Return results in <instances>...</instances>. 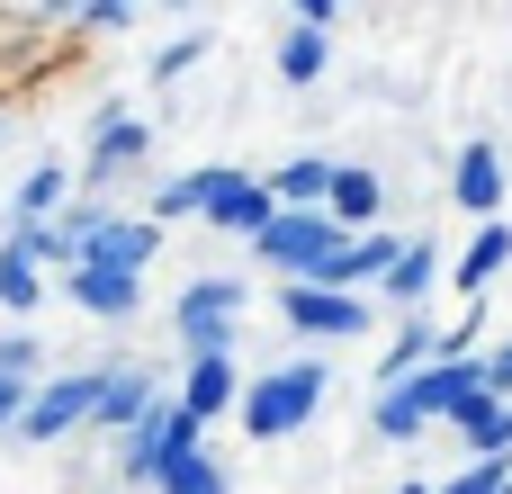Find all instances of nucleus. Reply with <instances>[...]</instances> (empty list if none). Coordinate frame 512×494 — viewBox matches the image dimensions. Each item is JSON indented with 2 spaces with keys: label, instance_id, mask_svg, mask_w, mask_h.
<instances>
[{
  "label": "nucleus",
  "instance_id": "36",
  "mask_svg": "<svg viewBox=\"0 0 512 494\" xmlns=\"http://www.w3.org/2000/svg\"><path fill=\"white\" fill-rule=\"evenodd\" d=\"M0 135H9V108H0Z\"/></svg>",
  "mask_w": 512,
  "mask_h": 494
},
{
  "label": "nucleus",
  "instance_id": "31",
  "mask_svg": "<svg viewBox=\"0 0 512 494\" xmlns=\"http://www.w3.org/2000/svg\"><path fill=\"white\" fill-rule=\"evenodd\" d=\"M81 27L90 36H117V27H135V0H81Z\"/></svg>",
  "mask_w": 512,
  "mask_h": 494
},
{
  "label": "nucleus",
  "instance_id": "33",
  "mask_svg": "<svg viewBox=\"0 0 512 494\" xmlns=\"http://www.w3.org/2000/svg\"><path fill=\"white\" fill-rule=\"evenodd\" d=\"M486 396H512V342L495 351V360H486Z\"/></svg>",
  "mask_w": 512,
  "mask_h": 494
},
{
  "label": "nucleus",
  "instance_id": "23",
  "mask_svg": "<svg viewBox=\"0 0 512 494\" xmlns=\"http://www.w3.org/2000/svg\"><path fill=\"white\" fill-rule=\"evenodd\" d=\"M72 189H81V171H72V162H36V171L18 180V216H54Z\"/></svg>",
  "mask_w": 512,
  "mask_h": 494
},
{
  "label": "nucleus",
  "instance_id": "26",
  "mask_svg": "<svg viewBox=\"0 0 512 494\" xmlns=\"http://www.w3.org/2000/svg\"><path fill=\"white\" fill-rule=\"evenodd\" d=\"M207 180H216V162H207V171H180V180H162V189H153V216H162V225L198 216V207H207Z\"/></svg>",
  "mask_w": 512,
  "mask_h": 494
},
{
  "label": "nucleus",
  "instance_id": "27",
  "mask_svg": "<svg viewBox=\"0 0 512 494\" xmlns=\"http://www.w3.org/2000/svg\"><path fill=\"white\" fill-rule=\"evenodd\" d=\"M369 423H378V441H423V414H414L396 387H378V414H369Z\"/></svg>",
  "mask_w": 512,
  "mask_h": 494
},
{
  "label": "nucleus",
  "instance_id": "15",
  "mask_svg": "<svg viewBox=\"0 0 512 494\" xmlns=\"http://www.w3.org/2000/svg\"><path fill=\"white\" fill-rule=\"evenodd\" d=\"M153 396H162L153 369H126V360H117V369H99V405H90V423H99V432H126Z\"/></svg>",
  "mask_w": 512,
  "mask_h": 494
},
{
  "label": "nucleus",
  "instance_id": "22",
  "mask_svg": "<svg viewBox=\"0 0 512 494\" xmlns=\"http://www.w3.org/2000/svg\"><path fill=\"white\" fill-rule=\"evenodd\" d=\"M423 360H441V333L414 315V324H396V342H387V360H378V387H396V378H414Z\"/></svg>",
  "mask_w": 512,
  "mask_h": 494
},
{
  "label": "nucleus",
  "instance_id": "6",
  "mask_svg": "<svg viewBox=\"0 0 512 494\" xmlns=\"http://www.w3.org/2000/svg\"><path fill=\"white\" fill-rule=\"evenodd\" d=\"M144 162H153V126H144L135 108H99V117H90L81 180H90V189H108V180H126V171H144Z\"/></svg>",
  "mask_w": 512,
  "mask_h": 494
},
{
  "label": "nucleus",
  "instance_id": "5",
  "mask_svg": "<svg viewBox=\"0 0 512 494\" xmlns=\"http://www.w3.org/2000/svg\"><path fill=\"white\" fill-rule=\"evenodd\" d=\"M396 396H405L423 423H459V414L486 396V360H477V351H441V360H423V378H396Z\"/></svg>",
  "mask_w": 512,
  "mask_h": 494
},
{
  "label": "nucleus",
  "instance_id": "37",
  "mask_svg": "<svg viewBox=\"0 0 512 494\" xmlns=\"http://www.w3.org/2000/svg\"><path fill=\"white\" fill-rule=\"evenodd\" d=\"M504 494H512V486H504Z\"/></svg>",
  "mask_w": 512,
  "mask_h": 494
},
{
  "label": "nucleus",
  "instance_id": "16",
  "mask_svg": "<svg viewBox=\"0 0 512 494\" xmlns=\"http://www.w3.org/2000/svg\"><path fill=\"white\" fill-rule=\"evenodd\" d=\"M324 207L360 234V225H378V216H387V180H378L369 162H333V198H324Z\"/></svg>",
  "mask_w": 512,
  "mask_h": 494
},
{
  "label": "nucleus",
  "instance_id": "1",
  "mask_svg": "<svg viewBox=\"0 0 512 494\" xmlns=\"http://www.w3.org/2000/svg\"><path fill=\"white\" fill-rule=\"evenodd\" d=\"M315 405H324V360H288V369H270V378H243V432L252 441H288V432H306L315 423Z\"/></svg>",
  "mask_w": 512,
  "mask_h": 494
},
{
  "label": "nucleus",
  "instance_id": "4",
  "mask_svg": "<svg viewBox=\"0 0 512 494\" xmlns=\"http://www.w3.org/2000/svg\"><path fill=\"white\" fill-rule=\"evenodd\" d=\"M378 306H360V288H324V279H279V324L306 342H360Z\"/></svg>",
  "mask_w": 512,
  "mask_h": 494
},
{
  "label": "nucleus",
  "instance_id": "17",
  "mask_svg": "<svg viewBox=\"0 0 512 494\" xmlns=\"http://www.w3.org/2000/svg\"><path fill=\"white\" fill-rule=\"evenodd\" d=\"M432 279H441L432 234H405V252H396V270L378 279V297H387V306H423V297H432Z\"/></svg>",
  "mask_w": 512,
  "mask_h": 494
},
{
  "label": "nucleus",
  "instance_id": "35",
  "mask_svg": "<svg viewBox=\"0 0 512 494\" xmlns=\"http://www.w3.org/2000/svg\"><path fill=\"white\" fill-rule=\"evenodd\" d=\"M396 494H441V486H423V477H414V486H396Z\"/></svg>",
  "mask_w": 512,
  "mask_h": 494
},
{
  "label": "nucleus",
  "instance_id": "19",
  "mask_svg": "<svg viewBox=\"0 0 512 494\" xmlns=\"http://www.w3.org/2000/svg\"><path fill=\"white\" fill-rule=\"evenodd\" d=\"M270 198H279V207H324V198H333V162H324V153L279 162V171H270Z\"/></svg>",
  "mask_w": 512,
  "mask_h": 494
},
{
  "label": "nucleus",
  "instance_id": "12",
  "mask_svg": "<svg viewBox=\"0 0 512 494\" xmlns=\"http://www.w3.org/2000/svg\"><path fill=\"white\" fill-rule=\"evenodd\" d=\"M153 252H162V216H99L90 225V252L81 261H108V270H153Z\"/></svg>",
  "mask_w": 512,
  "mask_h": 494
},
{
  "label": "nucleus",
  "instance_id": "20",
  "mask_svg": "<svg viewBox=\"0 0 512 494\" xmlns=\"http://www.w3.org/2000/svg\"><path fill=\"white\" fill-rule=\"evenodd\" d=\"M459 432H468L477 459H512V396H477V405L459 414Z\"/></svg>",
  "mask_w": 512,
  "mask_h": 494
},
{
  "label": "nucleus",
  "instance_id": "11",
  "mask_svg": "<svg viewBox=\"0 0 512 494\" xmlns=\"http://www.w3.org/2000/svg\"><path fill=\"white\" fill-rule=\"evenodd\" d=\"M198 423H216V414H234L243 405V369H234V351H189V369H180V387H171Z\"/></svg>",
  "mask_w": 512,
  "mask_h": 494
},
{
  "label": "nucleus",
  "instance_id": "18",
  "mask_svg": "<svg viewBox=\"0 0 512 494\" xmlns=\"http://www.w3.org/2000/svg\"><path fill=\"white\" fill-rule=\"evenodd\" d=\"M504 261H512V225H504V216H477V234H468V252H459V288L486 297Z\"/></svg>",
  "mask_w": 512,
  "mask_h": 494
},
{
  "label": "nucleus",
  "instance_id": "9",
  "mask_svg": "<svg viewBox=\"0 0 512 494\" xmlns=\"http://www.w3.org/2000/svg\"><path fill=\"white\" fill-rule=\"evenodd\" d=\"M270 207H279V198H270V180H252V171L216 162V180H207V207H198V216H207V234H243V243H252V234L270 225Z\"/></svg>",
  "mask_w": 512,
  "mask_h": 494
},
{
  "label": "nucleus",
  "instance_id": "3",
  "mask_svg": "<svg viewBox=\"0 0 512 494\" xmlns=\"http://www.w3.org/2000/svg\"><path fill=\"white\" fill-rule=\"evenodd\" d=\"M342 234H351V225H342L333 207H270V225L252 234V252H261L279 279H306V270H315Z\"/></svg>",
  "mask_w": 512,
  "mask_h": 494
},
{
  "label": "nucleus",
  "instance_id": "14",
  "mask_svg": "<svg viewBox=\"0 0 512 494\" xmlns=\"http://www.w3.org/2000/svg\"><path fill=\"white\" fill-rule=\"evenodd\" d=\"M0 243H18V252H27L36 270H54V279L81 261V234L63 225V207H54V216H9V234H0Z\"/></svg>",
  "mask_w": 512,
  "mask_h": 494
},
{
  "label": "nucleus",
  "instance_id": "2",
  "mask_svg": "<svg viewBox=\"0 0 512 494\" xmlns=\"http://www.w3.org/2000/svg\"><path fill=\"white\" fill-rule=\"evenodd\" d=\"M117 441H126V450H117V477L153 494V486H162V468H171L180 450H198V441H207V423H198L180 396H153V405H144V414L117 432Z\"/></svg>",
  "mask_w": 512,
  "mask_h": 494
},
{
  "label": "nucleus",
  "instance_id": "7",
  "mask_svg": "<svg viewBox=\"0 0 512 494\" xmlns=\"http://www.w3.org/2000/svg\"><path fill=\"white\" fill-rule=\"evenodd\" d=\"M234 315H243V279H189L171 306L180 351H234Z\"/></svg>",
  "mask_w": 512,
  "mask_h": 494
},
{
  "label": "nucleus",
  "instance_id": "34",
  "mask_svg": "<svg viewBox=\"0 0 512 494\" xmlns=\"http://www.w3.org/2000/svg\"><path fill=\"white\" fill-rule=\"evenodd\" d=\"M288 9H297L306 27H333V9H342V0H288Z\"/></svg>",
  "mask_w": 512,
  "mask_h": 494
},
{
  "label": "nucleus",
  "instance_id": "30",
  "mask_svg": "<svg viewBox=\"0 0 512 494\" xmlns=\"http://www.w3.org/2000/svg\"><path fill=\"white\" fill-rule=\"evenodd\" d=\"M198 54H207V36H171V45L153 54V81H180V72H189Z\"/></svg>",
  "mask_w": 512,
  "mask_h": 494
},
{
  "label": "nucleus",
  "instance_id": "29",
  "mask_svg": "<svg viewBox=\"0 0 512 494\" xmlns=\"http://www.w3.org/2000/svg\"><path fill=\"white\" fill-rule=\"evenodd\" d=\"M36 369H45L36 333H0V378H36Z\"/></svg>",
  "mask_w": 512,
  "mask_h": 494
},
{
  "label": "nucleus",
  "instance_id": "21",
  "mask_svg": "<svg viewBox=\"0 0 512 494\" xmlns=\"http://www.w3.org/2000/svg\"><path fill=\"white\" fill-rule=\"evenodd\" d=\"M324 63H333L324 27H306V18H297V27L279 36V81H288V90H306V81H324Z\"/></svg>",
  "mask_w": 512,
  "mask_h": 494
},
{
  "label": "nucleus",
  "instance_id": "25",
  "mask_svg": "<svg viewBox=\"0 0 512 494\" xmlns=\"http://www.w3.org/2000/svg\"><path fill=\"white\" fill-rule=\"evenodd\" d=\"M153 494H234V486H225V468H216L207 441H198V450H180V459L162 468V486H153Z\"/></svg>",
  "mask_w": 512,
  "mask_h": 494
},
{
  "label": "nucleus",
  "instance_id": "8",
  "mask_svg": "<svg viewBox=\"0 0 512 494\" xmlns=\"http://www.w3.org/2000/svg\"><path fill=\"white\" fill-rule=\"evenodd\" d=\"M90 405H99V369H81V378H36V387H27V414H18V441H63V432L90 423Z\"/></svg>",
  "mask_w": 512,
  "mask_h": 494
},
{
  "label": "nucleus",
  "instance_id": "10",
  "mask_svg": "<svg viewBox=\"0 0 512 494\" xmlns=\"http://www.w3.org/2000/svg\"><path fill=\"white\" fill-rule=\"evenodd\" d=\"M63 297H72L81 315H99V324H126V315L144 306V270H108V261H72V270H63Z\"/></svg>",
  "mask_w": 512,
  "mask_h": 494
},
{
  "label": "nucleus",
  "instance_id": "28",
  "mask_svg": "<svg viewBox=\"0 0 512 494\" xmlns=\"http://www.w3.org/2000/svg\"><path fill=\"white\" fill-rule=\"evenodd\" d=\"M504 486H512V459H477V468H459L441 494H504Z\"/></svg>",
  "mask_w": 512,
  "mask_h": 494
},
{
  "label": "nucleus",
  "instance_id": "13",
  "mask_svg": "<svg viewBox=\"0 0 512 494\" xmlns=\"http://www.w3.org/2000/svg\"><path fill=\"white\" fill-rule=\"evenodd\" d=\"M504 153H495V144H468V153H459V162H450V198H459V207H468V216H504Z\"/></svg>",
  "mask_w": 512,
  "mask_h": 494
},
{
  "label": "nucleus",
  "instance_id": "24",
  "mask_svg": "<svg viewBox=\"0 0 512 494\" xmlns=\"http://www.w3.org/2000/svg\"><path fill=\"white\" fill-rule=\"evenodd\" d=\"M0 306H9V315H36V306H45V270H36L18 243H0Z\"/></svg>",
  "mask_w": 512,
  "mask_h": 494
},
{
  "label": "nucleus",
  "instance_id": "32",
  "mask_svg": "<svg viewBox=\"0 0 512 494\" xmlns=\"http://www.w3.org/2000/svg\"><path fill=\"white\" fill-rule=\"evenodd\" d=\"M27 387H36V378H0V432H18V414H27Z\"/></svg>",
  "mask_w": 512,
  "mask_h": 494
}]
</instances>
